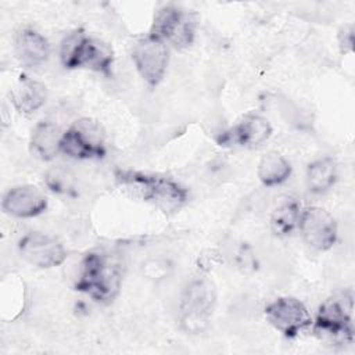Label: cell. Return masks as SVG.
I'll return each mask as SVG.
<instances>
[{"mask_svg": "<svg viewBox=\"0 0 355 355\" xmlns=\"http://www.w3.org/2000/svg\"><path fill=\"white\" fill-rule=\"evenodd\" d=\"M123 276L121 261L104 251H90L80 261L75 288L98 302H110L119 291Z\"/></svg>", "mask_w": 355, "mask_h": 355, "instance_id": "1", "label": "cell"}, {"mask_svg": "<svg viewBox=\"0 0 355 355\" xmlns=\"http://www.w3.org/2000/svg\"><path fill=\"white\" fill-rule=\"evenodd\" d=\"M115 179L123 186L133 187L144 200L155 204L166 214L180 209L187 201V190L165 176L118 169Z\"/></svg>", "mask_w": 355, "mask_h": 355, "instance_id": "2", "label": "cell"}, {"mask_svg": "<svg viewBox=\"0 0 355 355\" xmlns=\"http://www.w3.org/2000/svg\"><path fill=\"white\" fill-rule=\"evenodd\" d=\"M60 58L65 68H87L105 75L111 72L114 62L111 47L89 37L83 31H75L62 40Z\"/></svg>", "mask_w": 355, "mask_h": 355, "instance_id": "3", "label": "cell"}, {"mask_svg": "<svg viewBox=\"0 0 355 355\" xmlns=\"http://www.w3.org/2000/svg\"><path fill=\"white\" fill-rule=\"evenodd\" d=\"M354 300L351 293H341L326 300L315 319V333L334 344H351L354 341L352 324Z\"/></svg>", "mask_w": 355, "mask_h": 355, "instance_id": "4", "label": "cell"}, {"mask_svg": "<svg viewBox=\"0 0 355 355\" xmlns=\"http://www.w3.org/2000/svg\"><path fill=\"white\" fill-rule=\"evenodd\" d=\"M216 302L215 286L208 279H194L183 290L179 305L180 326L190 334L204 331Z\"/></svg>", "mask_w": 355, "mask_h": 355, "instance_id": "5", "label": "cell"}, {"mask_svg": "<svg viewBox=\"0 0 355 355\" xmlns=\"http://www.w3.org/2000/svg\"><path fill=\"white\" fill-rule=\"evenodd\" d=\"M61 151L76 159L101 158L105 154L100 126L90 119H80L62 133Z\"/></svg>", "mask_w": 355, "mask_h": 355, "instance_id": "6", "label": "cell"}, {"mask_svg": "<svg viewBox=\"0 0 355 355\" xmlns=\"http://www.w3.org/2000/svg\"><path fill=\"white\" fill-rule=\"evenodd\" d=\"M150 35L176 49L187 47L194 37V19L176 6H165L155 12Z\"/></svg>", "mask_w": 355, "mask_h": 355, "instance_id": "7", "label": "cell"}, {"mask_svg": "<svg viewBox=\"0 0 355 355\" xmlns=\"http://www.w3.org/2000/svg\"><path fill=\"white\" fill-rule=\"evenodd\" d=\"M132 57L140 76L148 86H157L162 80L168 65L165 42L148 33L135 43Z\"/></svg>", "mask_w": 355, "mask_h": 355, "instance_id": "8", "label": "cell"}, {"mask_svg": "<svg viewBox=\"0 0 355 355\" xmlns=\"http://www.w3.org/2000/svg\"><path fill=\"white\" fill-rule=\"evenodd\" d=\"M269 323L286 337H295L312 323L306 306L297 298L280 297L265 309Z\"/></svg>", "mask_w": 355, "mask_h": 355, "instance_id": "9", "label": "cell"}, {"mask_svg": "<svg viewBox=\"0 0 355 355\" xmlns=\"http://www.w3.org/2000/svg\"><path fill=\"white\" fill-rule=\"evenodd\" d=\"M300 232L308 247L315 251H326L333 247L337 239L334 218L323 208L309 207L301 212Z\"/></svg>", "mask_w": 355, "mask_h": 355, "instance_id": "10", "label": "cell"}, {"mask_svg": "<svg viewBox=\"0 0 355 355\" xmlns=\"http://www.w3.org/2000/svg\"><path fill=\"white\" fill-rule=\"evenodd\" d=\"M21 257L37 268H53L61 265L67 258L64 245L43 233H28L18 243Z\"/></svg>", "mask_w": 355, "mask_h": 355, "instance_id": "11", "label": "cell"}, {"mask_svg": "<svg viewBox=\"0 0 355 355\" xmlns=\"http://www.w3.org/2000/svg\"><path fill=\"white\" fill-rule=\"evenodd\" d=\"M272 126L261 115L247 114L234 126L223 132L218 139L220 146H240V147H258L269 139Z\"/></svg>", "mask_w": 355, "mask_h": 355, "instance_id": "12", "label": "cell"}, {"mask_svg": "<svg viewBox=\"0 0 355 355\" xmlns=\"http://www.w3.org/2000/svg\"><path fill=\"white\" fill-rule=\"evenodd\" d=\"M1 207L8 215L33 218L47 208V200L37 187L24 184L10 189L3 198Z\"/></svg>", "mask_w": 355, "mask_h": 355, "instance_id": "13", "label": "cell"}, {"mask_svg": "<svg viewBox=\"0 0 355 355\" xmlns=\"http://www.w3.org/2000/svg\"><path fill=\"white\" fill-rule=\"evenodd\" d=\"M15 51L19 61L28 67L43 64L50 55L47 39L35 29H21L15 39Z\"/></svg>", "mask_w": 355, "mask_h": 355, "instance_id": "14", "label": "cell"}, {"mask_svg": "<svg viewBox=\"0 0 355 355\" xmlns=\"http://www.w3.org/2000/svg\"><path fill=\"white\" fill-rule=\"evenodd\" d=\"M62 133L58 126L50 121L39 122L31 136V147L36 157L49 161L53 159L58 151H61Z\"/></svg>", "mask_w": 355, "mask_h": 355, "instance_id": "15", "label": "cell"}, {"mask_svg": "<svg viewBox=\"0 0 355 355\" xmlns=\"http://www.w3.org/2000/svg\"><path fill=\"white\" fill-rule=\"evenodd\" d=\"M14 107L21 114H31L39 110L47 97L46 87L33 79H21L10 93Z\"/></svg>", "mask_w": 355, "mask_h": 355, "instance_id": "16", "label": "cell"}, {"mask_svg": "<svg viewBox=\"0 0 355 355\" xmlns=\"http://www.w3.org/2000/svg\"><path fill=\"white\" fill-rule=\"evenodd\" d=\"M301 204L294 198L282 201L272 212L270 227L275 234L284 237L291 234L300 225Z\"/></svg>", "mask_w": 355, "mask_h": 355, "instance_id": "17", "label": "cell"}, {"mask_svg": "<svg viewBox=\"0 0 355 355\" xmlns=\"http://www.w3.org/2000/svg\"><path fill=\"white\" fill-rule=\"evenodd\" d=\"M291 175L290 162L276 151L266 153L258 164V178L265 186H277Z\"/></svg>", "mask_w": 355, "mask_h": 355, "instance_id": "18", "label": "cell"}, {"mask_svg": "<svg viewBox=\"0 0 355 355\" xmlns=\"http://www.w3.org/2000/svg\"><path fill=\"white\" fill-rule=\"evenodd\" d=\"M337 179V166L333 158L323 157L308 165L306 186L312 193H324Z\"/></svg>", "mask_w": 355, "mask_h": 355, "instance_id": "19", "label": "cell"}, {"mask_svg": "<svg viewBox=\"0 0 355 355\" xmlns=\"http://www.w3.org/2000/svg\"><path fill=\"white\" fill-rule=\"evenodd\" d=\"M44 183L49 190L62 196L76 194V179L71 169L65 166H53L44 175Z\"/></svg>", "mask_w": 355, "mask_h": 355, "instance_id": "20", "label": "cell"}, {"mask_svg": "<svg viewBox=\"0 0 355 355\" xmlns=\"http://www.w3.org/2000/svg\"><path fill=\"white\" fill-rule=\"evenodd\" d=\"M338 43L341 53L352 51L354 49V29L351 25H345L338 32Z\"/></svg>", "mask_w": 355, "mask_h": 355, "instance_id": "21", "label": "cell"}]
</instances>
